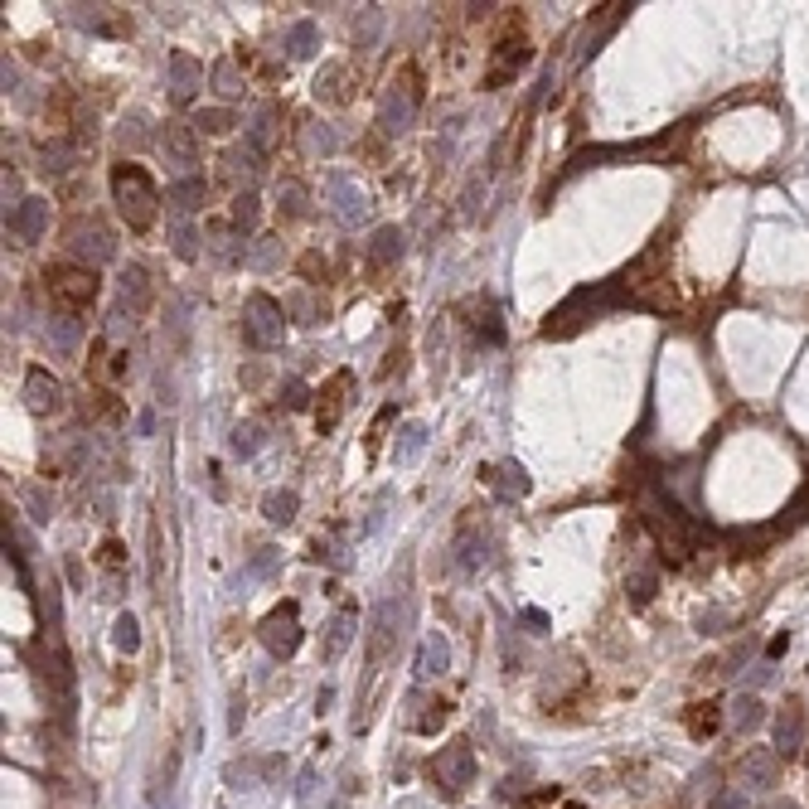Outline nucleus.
Listing matches in <instances>:
<instances>
[{"label": "nucleus", "instance_id": "1", "mask_svg": "<svg viewBox=\"0 0 809 809\" xmlns=\"http://www.w3.org/2000/svg\"><path fill=\"white\" fill-rule=\"evenodd\" d=\"M620 306H635L630 291H626V281H596V287H581V291H572V296H567V301L543 320V339H572L577 330H587L596 316L620 310Z\"/></svg>", "mask_w": 809, "mask_h": 809}, {"label": "nucleus", "instance_id": "2", "mask_svg": "<svg viewBox=\"0 0 809 809\" xmlns=\"http://www.w3.org/2000/svg\"><path fill=\"white\" fill-rule=\"evenodd\" d=\"M112 199H117V214L126 219V229H136V233H146L155 214H161V190L146 175V165H136V161L112 165Z\"/></svg>", "mask_w": 809, "mask_h": 809}, {"label": "nucleus", "instance_id": "3", "mask_svg": "<svg viewBox=\"0 0 809 809\" xmlns=\"http://www.w3.org/2000/svg\"><path fill=\"white\" fill-rule=\"evenodd\" d=\"M44 296L59 316H78L97 301V272L83 262H59L44 272Z\"/></svg>", "mask_w": 809, "mask_h": 809}, {"label": "nucleus", "instance_id": "4", "mask_svg": "<svg viewBox=\"0 0 809 809\" xmlns=\"http://www.w3.org/2000/svg\"><path fill=\"white\" fill-rule=\"evenodd\" d=\"M243 335L258 349H277L281 335H287V310H281V301H272L267 291H252L243 301Z\"/></svg>", "mask_w": 809, "mask_h": 809}, {"label": "nucleus", "instance_id": "5", "mask_svg": "<svg viewBox=\"0 0 809 809\" xmlns=\"http://www.w3.org/2000/svg\"><path fill=\"white\" fill-rule=\"evenodd\" d=\"M262 645H267V655H277V659H291L296 649H301V611H296V601H281L272 606V611L262 616Z\"/></svg>", "mask_w": 809, "mask_h": 809}, {"label": "nucleus", "instance_id": "6", "mask_svg": "<svg viewBox=\"0 0 809 809\" xmlns=\"http://www.w3.org/2000/svg\"><path fill=\"white\" fill-rule=\"evenodd\" d=\"M432 775H436V785H442L446 800H456V794L475 780V751H471V742H451L442 756L432 761Z\"/></svg>", "mask_w": 809, "mask_h": 809}, {"label": "nucleus", "instance_id": "7", "mask_svg": "<svg viewBox=\"0 0 809 809\" xmlns=\"http://www.w3.org/2000/svg\"><path fill=\"white\" fill-rule=\"evenodd\" d=\"M68 252H73V258L83 262V267H102V262H112L117 258V243H112V233L102 229V223H73V229H68Z\"/></svg>", "mask_w": 809, "mask_h": 809}, {"label": "nucleus", "instance_id": "8", "mask_svg": "<svg viewBox=\"0 0 809 809\" xmlns=\"http://www.w3.org/2000/svg\"><path fill=\"white\" fill-rule=\"evenodd\" d=\"M349 388H354V374H349V368H339V374H330V378L320 383V393H316V397H320V403H316V432H320V436H330V432L339 427V417H345V407H349V397H345Z\"/></svg>", "mask_w": 809, "mask_h": 809}, {"label": "nucleus", "instance_id": "9", "mask_svg": "<svg viewBox=\"0 0 809 809\" xmlns=\"http://www.w3.org/2000/svg\"><path fill=\"white\" fill-rule=\"evenodd\" d=\"M24 407L34 417H59L63 413V383L49 374V368H30L24 374Z\"/></svg>", "mask_w": 809, "mask_h": 809}, {"label": "nucleus", "instance_id": "10", "mask_svg": "<svg viewBox=\"0 0 809 809\" xmlns=\"http://www.w3.org/2000/svg\"><path fill=\"white\" fill-rule=\"evenodd\" d=\"M5 229H10L15 243H39L44 229H49V204H44V199H20V204L10 209Z\"/></svg>", "mask_w": 809, "mask_h": 809}, {"label": "nucleus", "instance_id": "11", "mask_svg": "<svg viewBox=\"0 0 809 809\" xmlns=\"http://www.w3.org/2000/svg\"><path fill=\"white\" fill-rule=\"evenodd\" d=\"M165 161L180 170V175H194L199 165V132L190 122H165Z\"/></svg>", "mask_w": 809, "mask_h": 809}, {"label": "nucleus", "instance_id": "12", "mask_svg": "<svg viewBox=\"0 0 809 809\" xmlns=\"http://www.w3.org/2000/svg\"><path fill=\"white\" fill-rule=\"evenodd\" d=\"M804 732H809L804 703L800 698H785V707L775 713V756H794V751L804 746Z\"/></svg>", "mask_w": 809, "mask_h": 809}, {"label": "nucleus", "instance_id": "13", "mask_svg": "<svg viewBox=\"0 0 809 809\" xmlns=\"http://www.w3.org/2000/svg\"><path fill=\"white\" fill-rule=\"evenodd\" d=\"M417 88H407V78L397 83L393 78V88H388V97H383V112H378V126L383 132H407L413 126V112H417Z\"/></svg>", "mask_w": 809, "mask_h": 809}, {"label": "nucleus", "instance_id": "14", "mask_svg": "<svg viewBox=\"0 0 809 809\" xmlns=\"http://www.w3.org/2000/svg\"><path fill=\"white\" fill-rule=\"evenodd\" d=\"M199 88H204V68H199L190 54H170V102L175 107H190Z\"/></svg>", "mask_w": 809, "mask_h": 809}, {"label": "nucleus", "instance_id": "15", "mask_svg": "<svg viewBox=\"0 0 809 809\" xmlns=\"http://www.w3.org/2000/svg\"><path fill=\"white\" fill-rule=\"evenodd\" d=\"M393 645H397V601H383L374 611V630H368V664H374V674L393 655Z\"/></svg>", "mask_w": 809, "mask_h": 809}, {"label": "nucleus", "instance_id": "16", "mask_svg": "<svg viewBox=\"0 0 809 809\" xmlns=\"http://www.w3.org/2000/svg\"><path fill=\"white\" fill-rule=\"evenodd\" d=\"M155 301V287H151V272L146 267H126L122 272V316H146Z\"/></svg>", "mask_w": 809, "mask_h": 809}, {"label": "nucleus", "instance_id": "17", "mask_svg": "<svg viewBox=\"0 0 809 809\" xmlns=\"http://www.w3.org/2000/svg\"><path fill=\"white\" fill-rule=\"evenodd\" d=\"M446 669H451V645L442 630H432L417 649V678H442Z\"/></svg>", "mask_w": 809, "mask_h": 809}, {"label": "nucleus", "instance_id": "18", "mask_svg": "<svg viewBox=\"0 0 809 809\" xmlns=\"http://www.w3.org/2000/svg\"><path fill=\"white\" fill-rule=\"evenodd\" d=\"M485 485L500 490L504 500H523V494H529V475H523V465L500 461V465H485Z\"/></svg>", "mask_w": 809, "mask_h": 809}, {"label": "nucleus", "instance_id": "19", "mask_svg": "<svg viewBox=\"0 0 809 809\" xmlns=\"http://www.w3.org/2000/svg\"><path fill=\"white\" fill-rule=\"evenodd\" d=\"M354 620H359V616H354L349 606H345V611H335V620L325 626V645H320L325 664H335V659L349 649V640H354Z\"/></svg>", "mask_w": 809, "mask_h": 809}, {"label": "nucleus", "instance_id": "20", "mask_svg": "<svg viewBox=\"0 0 809 809\" xmlns=\"http://www.w3.org/2000/svg\"><path fill=\"white\" fill-rule=\"evenodd\" d=\"M204 199H209V180L204 175H180L175 184H170V209H175V214H194Z\"/></svg>", "mask_w": 809, "mask_h": 809}, {"label": "nucleus", "instance_id": "21", "mask_svg": "<svg viewBox=\"0 0 809 809\" xmlns=\"http://www.w3.org/2000/svg\"><path fill=\"white\" fill-rule=\"evenodd\" d=\"M175 775H180V751H165V765L151 780V804L155 809H175Z\"/></svg>", "mask_w": 809, "mask_h": 809}, {"label": "nucleus", "instance_id": "22", "mask_svg": "<svg viewBox=\"0 0 809 809\" xmlns=\"http://www.w3.org/2000/svg\"><path fill=\"white\" fill-rule=\"evenodd\" d=\"M403 248H407L403 229H378L374 238H368V262H374V267H393L397 258H403Z\"/></svg>", "mask_w": 809, "mask_h": 809}, {"label": "nucleus", "instance_id": "23", "mask_svg": "<svg viewBox=\"0 0 809 809\" xmlns=\"http://www.w3.org/2000/svg\"><path fill=\"white\" fill-rule=\"evenodd\" d=\"M761 722H765V703L756 698V693H742V698L732 703V732L746 736V732H756Z\"/></svg>", "mask_w": 809, "mask_h": 809}, {"label": "nucleus", "instance_id": "24", "mask_svg": "<svg viewBox=\"0 0 809 809\" xmlns=\"http://www.w3.org/2000/svg\"><path fill=\"white\" fill-rule=\"evenodd\" d=\"M272 122H277V102L258 107V112H252V122H248V146L258 151V155L272 146V136H277V126H272Z\"/></svg>", "mask_w": 809, "mask_h": 809}, {"label": "nucleus", "instance_id": "25", "mask_svg": "<svg viewBox=\"0 0 809 809\" xmlns=\"http://www.w3.org/2000/svg\"><path fill=\"white\" fill-rule=\"evenodd\" d=\"M73 165H78V146H68V141H49V146L39 151V170H44V175H68Z\"/></svg>", "mask_w": 809, "mask_h": 809}, {"label": "nucleus", "instance_id": "26", "mask_svg": "<svg viewBox=\"0 0 809 809\" xmlns=\"http://www.w3.org/2000/svg\"><path fill=\"white\" fill-rule=\"evenodd\" d=\"M209 83H214V93L223 97V102H238V97H243V73H238L233 59H219L214 73H209Z\"/></svg>", "mask_w": 809, "mask_h": 809}, {"label": "nucleus", "instance_id": "27", "mask_svg": "<svg viewBox=\"0 0 809 809\" xmlns=\"http://www.w3.org/2000/svg\"><path fill=\"white\" fill-rule=\"evenodd\" d=\"M655 587H659L655 567H635V572L626 577V596H630V606H649V601H655Z\"/></svg>", "mask_w": 809, "mask_h": 809}, {"label": "nucleus", "instance_id": "28", "mask_svg": "<svg viewBox=\"0 0 809 809\" xmlns=\"http://www.w3.org/2000/svg\"><path fill=\"white\" fill-rule=\"evenodd\" d=\"M296 504H301V500H296V490H272V494L262 500V514L272 519V523H291V519H296Z\"/></svg>", "mask_w": 809, "mask_h": 809}, {"label": "nucleus", "instance_id": "29", "mask_svg": "<svg viewBox=\"0 0 809 809\" xmlns=\"http://www.w3.org/2000/svg\"><path fill=\"white\" fill-rule=\"evenodd\" d=\"M316 44H320V30H316L310 20L291 24V34H287V54H291V59H306V54H316Z\"/></svg>", "mask_w": 809, "mask_h": 809}, {"label": "nucleus", "instance_id": "30", "mask_svg": "<svg viewBox=\"0 0 809 809\" xmlns=\"http://www.w3.org/2000/svg\"><path fill=\"white\" fill-rule=\"evenodd\" d=\"M233 229H238V233H252V229H258V194H252V190H238V194H233Z\"/></svg>", "mask_w": 809, "mask_h": 809}, {"label": "nucleus", "instance_id": "31", "mask_svg": "<svg viewBox=\"0 0 809 809\" xmlns=\"http://www.w3.org/2000/svg\"><path fill=\"white\" fill-rule=\"evenodd\" d=\"M233 126H238V117L229 107H209L194 117V132H209V136H223V132H233Z\"/></svg>", "mask_w": 809, "mask_h": 809}, {"label": "nucleus", "instance_id": "32", "mask_svg": "<svg viewBox=\"0 0 809 809\" xmlns=\"http://www.w3.org/2000/svg\"><path fill=\"white\" fill-rule=\"evenodd\" d=\"M112 645L122 649V655H136L141 649V626H136V616H117V626H112Z\"/></svg>", "mask_w": 809, "mask_h": 809}, {"label": "nucleus", "instance_id": "33", "mask_svg": "<svg viewBox=\"0 0 809 809\" xmlns=\"http://www.w3.org/2000/svg\"><path fill=\"white\" fill-rule=\"evenodd\" d=\"M746 785H775V756H765V751H751V761H746Z\"/></svg>", "mask_w": 809, "mask_h": 809}, {"label": "nucleus", "instance_id": "34", "mask_svg": "<svg viewBox=\"0 0 809 809\" xmlns=\"http://www.w3.org/2000/svg\"><path fill=\"white\" fill-rule=\"evenodd\" d=\"M258 446H262V427H258V422L233 427V456H258Z\"/></svg>", "mask_w": 809, "mask_h": 809}, {"label": "nucleus", "instance_id": "35", "mask_svg": "<svg viewBox=\"0 0 809 809\" xmlns=\"http://www.w3.org/2000/svg\"><path fill=\"white\" fill-rule=\"evenodd\" d=\"M277 199H281V209H287L291 219H296V214H306V184H296V180H281Z\"/></svg>", "mask_w": 809, "mask_h": 809}, {"label": "nucleus", "instance_id": "36", "mask_svg": "<svg viewBox=\"0 0 809 809\" xmlns=\"http://www.w3.org/2000/svg\"><path fill=\"white\" fill-rule=\"evenodd\" d=\"M717 727V707L713 703H693V713H688V732L693 736H707Z\"/></svg>", "mask_w": 809, "mask_h": 809}, {"label": "nucleus", "instance_id": "37", "mask_svg": "<svg viewBox=\"0 0 809 809\" xmlns=\"http://www.w3.org/2000/svg\"><path fill=\"white\" fill-rule=\"evenodd\" d=\"M194 243H199V238H194L190 223H175V258L194 262V258H199V248H194Z\"/></svg>", "mask_w": 809, "mask_h": 809}, {"label": "nucleus", "instance_id": "38", "mask_svg": "<svg viewBox=\"0 0 809 809\" xmlns=\"http://www.w3.org/2000/svg\"><path fill=\"white\" fill-rule=\"evenodd\" d=\"M24 504L34 509V519H39V523H44V519H54V494H44L39 485H30V490H24Z\"/></svg>", "mask_w": 809, "mask_h": 809}, {"label": "nucleus", "instance_id": "39", "mask_svg": "<svg viewBox=\"0 0 809 809\" xmlns=\"http://www.w3.org/2000/svg\"><path fill=\"white\" fill-rule=\"evenodd\" d=\"M102 567H107V572H117V567H122V543H117V538H107V543H102Z\"/></svg>", "mask_w": 809, "mask_h": 809}, {"label": "nucleus", "instance_id": "40", "mask_svg": "<svg viewBox=\"0 0 809 809\" xmlns=\"http://www.w3.org/2000/svg\"><path fill=\"white\" fill-rule=\"evenodd\" d=\"M281 403H287V407H306V388L291 378V383H287V397H281Z\"/></svg>", "mask_w": 809, "mask_h": 809}, {"label": "nucleus", "instance_id": "41", "mask_svg": "<svg viewBox=\"0 0 809 809\" xmlns=\"http://www.w3.org/2000/svg\"><path fill=\"white\" fill-rule=\"evenodd\" d=\"M243 717H248V703H243V698H233V722H229V727H233V736L243 732Z\"/></svg>", "mask_w": 809, "mask_h": 809}, {"label": "nucleus", "instance_id": "42", "mask_svg": "<svg viewBox=\"0 0 809 809\" xmlns=\"http://www.w3.org/2000/svg\"><path fill=\"white\" fill-rule=\"evenodd\" d=\"M310 785H316V771L306 765V771H301V790H296V794H301V800H310Z\"/></svg>", "mask_w": 809, "mask_h": 809}, {"label": "nucleus", "instance_id": "43", "mask_svg": "<svg viewBox=\"0 0 809 809\" xmlns=\"http://www.w3.org/2000/svg\"><path fill=\"white\" fill-rule=\"evenodd\" d=\"M112 378H126V354H112V368H107Z\"/></svg>", "mask_w": 809, "mask_h": 809}, {"label": "nucleus", "instance_id": "44", "mask_svg": "<svg viewBox=\"0 0 809 809\" xmlns=\"http://www.w3.org/2000/svg\"><path fill=\"white\" fill-rule=\"evenodd\" d=\"M785 649H790V635H775V640H771V659L785 655Z\"/></svg>", "mask_w": 809, "mask_h": 809}, {"label": "nucleus", "instance_id": "45", "mask_svg": "<svg viewBox=\"0 0 809 809\" xmlns=\"http://www.w3.org/2000/svg\"><path fill=\"white\" fill-rule=\"evenodd\" d=\"M775 809H800V804H790V800H785V804H775Z\"/></svg>", "mask_w": 809, "mask_h": 809}, {"label": "nucleus", "instance_id": "46", "mask_svg": "<svg viewBox=\"0 0 809 809\" xmlns=\"http://www.w3.org/2000/svg\"><path fill=\"white\" fill-rule=\"evenodd\" d=\"M567 809H581V804H567Z\"/></svg>", "mask_w": 809, "mask_h": 809}]
</instances>
